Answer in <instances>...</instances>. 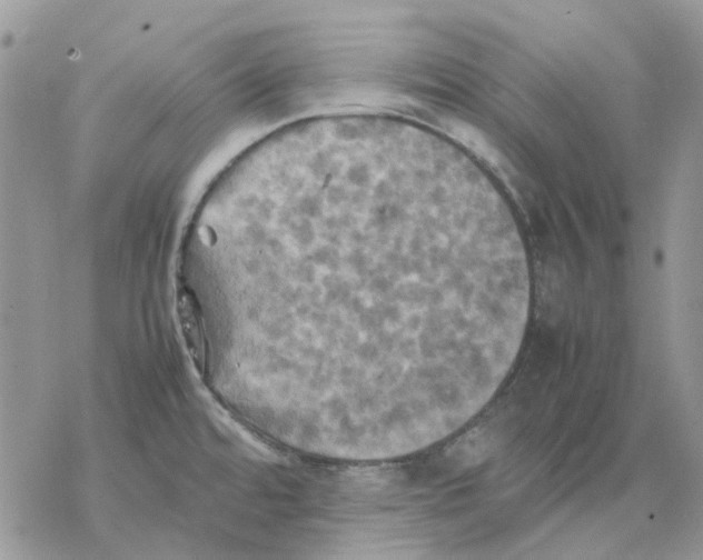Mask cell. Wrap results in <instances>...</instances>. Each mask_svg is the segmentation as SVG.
<instances>
[{
    "label": "cell",
    "mask_w": 703,
    "mask_h": 560,
    "mask_svg": "<svg viewBox=\"0 0 703 560\" xmlns=\"http://www.w3.org/2000/svg\"><path fill=\"white\" fill-rule=\"evenodd\" d=\"M178 320L185 344L198 372L203 373L206 363V345L203 324L197 308L186 299L178 306Z\"/></svg>",
    "instance_id": "6da1fadb"
}]
</instances>
